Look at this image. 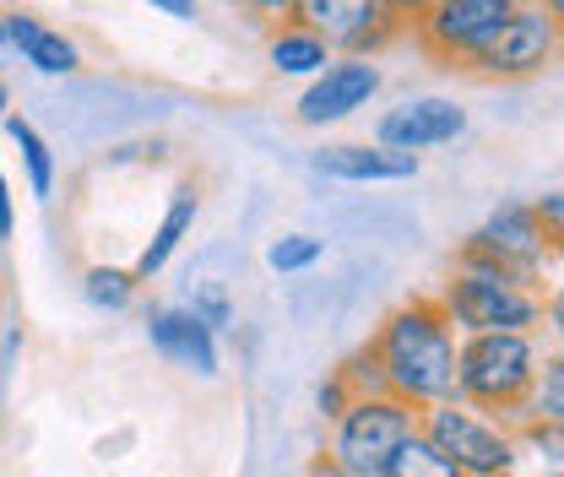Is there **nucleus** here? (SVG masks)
<instances>
[{"label":"nucleus","instance_id":"1","mask_svg":"<svg viewBox=\"0 0 564 477\" xmlns=\"http://www.w3.org/2000/svg\"><path fill=\"white\" fill-rule=\"evenodd\" d=\"M456 326L440 310L434 293H413L402 299L380 326H375V358L386 375V391L408 408H440L456 402Z\"/></svg>","mask_w":564,"mask_h":477},{"label":"nucleus","instance_id":"2","mask_svg":"<svg viewBox=\"0 0 564 477\" xmlns=\"http://www.w3.org/2000/svg\"><path fill=\"white\" fill-rule=\"evenodd\" d=\"M538 364H543L538 332H473L456 342V402L516 429L527 423Z\"/></svg>","mask_w":564,"mask_h":477},{"label":"nucleus","instance_id":"3","mask_svg":"<svg viewBox=\"0 0 564 477\" xmlns=\"http://www.w3.org/2000/svg\"><path fill=\"white\" fill-rule=\"evenodd\" d=\"M419 434L429 445H440V456H451V467L462 477H516V467H521L516 429L489 418V412L467 408V402L423 408Z\"/></svg>","mask_w":564,"mask_h":477},{"label":"nucleus","instance_id":"4","mask_svg":"<svg viewBox=\"0 0 564 477\" xmlns=\"http://www.w3.org/2000/svg\"><path fill=\"white\" fill-rule=\"evenodd\" d=\"M434 299L451 315L456 337H473V332H538L543 315H549L543 288H527V282H510V277L456 272V267L440 282Z\"/></svg>","mask_w":564,"mask_h":477},{"label":"nucleus","instance_id":"5","mask_svg":"<svg viewBox=\"0 0 564 477\" xmlns=\"http://www.w3.org/2000/svg\"><path fill=\"white\" fill-rule=\"evenodd\" d=\"M564 22L560 6H510V17L494 28V39L462 66V76L478 82H532L560 66Z\"/></svg>","mask_w":564,"mask_h":477},{"label":"nucleus","instance_id":"6","mask_svg":"<svg viewBox=\"0 0 564 477\" xmlns=\"http://www.w3.org/2000/svg\"><path fill=\"white\" fill-rule=\"evenodd\" d=\"M419 434V408L397 402V397H352L343 418L332 423V456L352 477H380V467Z\"/></svg>","mask_w":564,"mask_h":477},{"label":"nucleus","instance_id":"7","mask_svg":"<svg viewBox=\"0 0 564 477\" xmlns=\"http://www.w3.org/2000/svg\"><path fill=\"white\" fill-rule=\"evenodd\" d=\"M505 17H510V0H434L419 22H408V39L419 44L423 61L462 71L494 39Z\"/></svg>","mask_w":564,"mask_h":477},{"label":"nucleus","instance_id":"8","mask_svg":"<svg viewBox=\"0 0 564 477\" xmlns=\"http://www.w3.org/2000/svg\"><path fill=\"white\" fill-rule=\"evenodd\" d=\"M467 245H473L478 256H489L494 267H505L516 282H527V288H543V272H549L554 256H560V239L532 217L527 202L494 206L489 217L467 234Z\"/></svg>","mask_w":564,"mask_h":477},{"label":"nucleus","instance_id":"9","mask_svg":"<svg viewBox=\"0 0 564 477\" xmlns=\"http://www.w3.org/2000/svg\"><path fill=\"white\" fill-rule=\"evenodd\" d=\"M293 17L315 28L332 44V55H352V61H380L391 44L408 39V28L380 0H299Z\"/></svg>","mask_w":564,"mask_h":477},{"label":"nucleus","instance_id":"10","mask_svg":"<svg viewBox=\"0 0 564 477\" xmlns=\"http://www.w3.org/2000/svg\"><path fill=\"white\" fill-rule=\"evenodd\" d=\"M386 87V71L380 61H352V55H337L321 76H310L293 98V120L304 131H326V126H343L358 109H369Z\"/></svg>","mask_w":564,"mask_h":477},{"label":"nucleus","instance_id":"11","mask_svg":"<svg viewBox=\"0 0 564 477\" xmlns=\"http://www.w3.org/2000/svg\"><path fill=\"white\" fill-rule=\"evenodd\" d=\"M462 137H467V109L440 93L402 98V104L380 109V120H375V147H391V152H434Z\"/></svg>","mask_w":564,"mask_h":477},{"label":"nucleus","instance_id":"12","mask_svg":"<svg viewBox=\"0 0 564 477\" xmlns=\"http://www.w3.org/2000/svg\"><path fill=\"white\" fill-rule=\"evenodd\" d=\"M147 342L163 364L196 375V380H217L223 353H217V332L191 310V304H152L147 310Z\"/></svg>","mask_w":564,"mask_h":477},{"label":"nucleus","instance_id":"13","mask_svg":"<svg viewBox=\"0 0 564 477\" xmlns=\"http://www.w3.org/2000/svg\"><path fill=\"white\" fill-rule=\"evenodd\" d=\"M310 169L337 185H408V180H419L423 163L419 152H391L375 141H337V147L310 152Z\"/></svg>","mask_w":564,"mask_h":477},{"label":"nucleus","instance_id":"14","mask_svg":"<svg viewBox=\"0 0 564 477\" xmlns=\"http://www.w3.org/2000/svg\"><path fill=\"white\" fill-rule=\"evenodd\" d=\"M332 61H337V55H332V44H326L315 28H304L299 17L267 22V66H272V76L310 82V76H321Z\"/></svg>","mask_w":564,"mask_h":477},{"label":"nucleus","instance_id":"15","mask_svg":"<svg viewBox=\"0 0 564 477\" xmlns=\"http://www.w3.org/2000/svg\"><path fill=\"white\" fill-rule=\"evenodd\" d=\"M196 217H202V191H196V185H180V191L169 196V206H163V217H158L152 239L141 245V256H137V267H131V272H137L141 282H152V277L180 256V245L196 234Z\"/></svg>","mask_w":564,"mask_h":477},{"label":"nucleus","instance_id":"16","mask_svg":"<svg viewBox=\"0 0 564 477\" xmlns=\"http://www.w3.org/2000/svg\"><path fill=\"white\" fill-rule=\"evenodd\" d=\"M0 126H6L11 147L22 152V174H28V191H33V202H55L61 163H55V147L44 141V131H39L33 120H22V115H6Z\"/></svg>","mask_w":564,"mask_h":477},{"label":"nucleus","instance_id":"17","mask_svg":"<svg viewBox=\"0 0 564 477\" xmlns=\"http://www.w3.org/2000/svg\"><path fill=\"white\" fill-rule=\"evenodd\" d=\"M82 299L98 310V315H126V310H137L141 299V277L131 267H109V261H93L87 272H82Z\"/></svg>","mask_w":564,"mask_h":477},{"label":"nucleus","instance_id":"18","mask_svg":"<svg viewBox=\"0 0 564 477\" xmlns=\"http://www.w3.org/2000/svg\"><path fill=\"white\" fill-rule=\"evenodd\" d=\"M22 61L39 71V76H76L82 71V50H76V39L70 33H61V28H39L33 33V44L22 50Z\"/></svg>","mask_w":564,"mask_h":477},{"label":"nucleus","instance_id":"19","mask_svg":"<svg viewBox=\"0 0 564 477\" xmlns=\"http://www.w3.org/2000/svg\"><path fill=\"white\" fill-rule=\"evenodd\" d=\"M380 477H462V473L451 467V456H440V445H429L423 434H413V440L380 467Z\"/></svg>","mask_w":564,"mask_h":477},{"label":"nucleus","instance_id":"20","mask_svg":"<svg viewBox=\"0 0 564 477\" xmlns=\"http://www.w3.org/2000/svg\"><path fill=\"white\" fill-rule=\"evenodd\" d=\"M321 261H326V239H315V234H278L267 245V267L282 277H299L310 267H321Z\"/></svg>","mask_w":564,"mask_h":477},{"label":"nucleus","instance_id":"21","mask_svg":"<svg viewBox=\"0 0 564 477\" xmlns=\"http://www.w3.org/2000/svg\"><path fill=\"white\" fill-rule=\"evenodd\" d=\"M527 418H538V423H564V358L560 353H549V358L538 364V386H532Z\"/></svg>","mask_w":564,"mask_h":477},{"label":"nucleus","instance_id":"22","mask_svg":"<svg viewBox=\"0 0 564 477\" xmlns=\"http://www.w3.org/2000/svg\"><path fill=\"white\" fill-rule=\"evenodd\" d=\"M337 369H343V380H348L352 397H391V391H386V375H380V358H375V347H369V342H364V347H352Z\"/></svg>","mask_w":564,"mask_h":477},{"label":"nucleus","instance_id":"23","mask_svg":"<svg viewBox=\"0 0 564 477\" xmlns=\"http://www.w3.org/2000/svg\"><path fill=\"white\" fill-rule=\"evenodd\" d=\"M191 310H196V315L207 321L212 332H228V326H234V304H228V293H223L217 282H202V288H196Z\"/></svg>","mask_w":564,"mask_h":477},{"label":"nucleus","instance_id":"24","mask_svg":"<svg viewBox=\"0 0 564 477\" xmlns=\"http://www.w3.org/2000/svg\"><path fill=\"white\" fill-rule=\"evenodd\" d=\"M348 402H352L348 380H343V369H332V375H326V386H321V397H315V408H321V418H326V423H337Z\"/></svg>","mask_w":564,"mask_h":477},{"label":"nucleus","instance_id":"25","mask_svg":"<svg viewBox=\"0 0 564 477\" xmlns=\"http://www.w3.org/2000/svg\"><path fill=\"white\" fill-rule=\"evenodd\" d=\"M0 22H6V50H17V55H22V50L33 44V33L44 28V22H39L33 11H6Z\"/></svg>","mask_w":564,"mask_h":477},{"label":"nucleus","instance_id":"26","mask_svg":"<svg viewBox=\"0 0 564 477\" xmlns=\"http://www.w3.org/2000/svg\"><path fill=\"white\" fill-rule=\"evenodd\" d=\"M532 217H538V223H543V228L560 239V234H564V191H560V185H554V191H543V196L532 202Z\"/></svg>","mask_w":564,"mask_h":477},{"label":"nucleus","instance_id":"27","mask_svg":"<svg viewBox=\"0 0 564 477\" xmlns=\"http://www.w3.org/2000/svg\"><path fill=\"white\" fill-rule=\"evenodd\" d=\"M293 6L299 0H239V11H250L256 22H282V17H293Z\"/></svg>","mask_w":564,"mask_h":477},{"label":"nucleus","instance_id":"28","mask_svg":"<svg viewBox=\"0 0 564 477\" xmlns=\"http://www.w3.org/2000/svg\"><path fill=\"white\" fill-rule=\"evenodd\" d=\"M11 234H17V196H11V180L0 169V239H11Z\"/></svg>","mask_w":564,"mask_h":477},{"label":"nucleus","instance_id":"29","mask_svg":"<svg viewBox=\"0 0 564 477\" xmlns=\"http://www.w3.org/2000/svg\"><path fill=\"white\" fill-rule=\"evenodd\" d=\"M380 6H386V11H391V17H397V22L408 28V22H419V17L429 11V6H434V0H380Z\"/></svg>","mask_w":564,"mask_h":477},{"label":"nucleus","instance_id":"30","mask_svg":"<svg viewBox=\"0 0 564 477\" xmlns=\"http://www.w3.org/2000/svg\"><path fill=\"white\" fill-rule=\"evenodd\" d=\"M304 477H352V473L337 462V456H332V451H321V456L310 462V473H304Z\"/></svg>","mask_w":564,"mask_h":477},{"label":"nucleus","instance_id":"31","mask_svg":"<svg viewBox=\"0 0 564 477\" xmlns=\"http://www.w3.org/2000/svg\"><path fill=\"white\" fill-rule=\"evenodd\" d=\"M152 11H163V17H174V22H191L196 17V0H147Z\"/></svg>","mask_w":564,"mask_h":477},{"label":"nucleus","instance_id":"32","mask_svg":"<svg viewBox=\"0 0 564 477\" xmlns=\"http://www.w3.org/2000/svg\"><path fill=\"white\" fill-rule=\"evenodd\" d=\"M11 115V87H6V76H0V120Z\"/></svg>","mask_w":564,"mask_h":477},{"label":"nucleus","instance_id":"33","mask_svg":"<svg viewBox=\"0 0 564 477\" xmlns=\"http://www.w3.org/2000/svg\"><path fill=\"white\" fill-rule=\"evenodd\" d=\"M510 6H560V0H510Z\"/></svg>","mask_w":564,"mask_h":477},{"label":"nucleus","instance_id":"34","mask_svg":"<svg viewBox=\"0 0 564 477\" xmlns=\"http://www.w3.org/2000/svg\"><path fill=\"white\" fill-rule=\"evenodd\" d=\"M0 50H6V22H0Z\"/></svg>","mask_w":564,"mask_h":477},{"label":"nucleus","instance_id":"35","mask_svg":"<svg viewBox=\"0 0 564 477\" xmlns=\"http://www.w3.org/2000/svg\"><path fill=\"white\" fill-rule=\"evenodd\" d=\"M549 477H560V473H549Z\"/></svg>","mask_w":564,"mask_h":477},{"label":"nucleus","instance_id":"36","mask_svg":"<svg viewBox=\"0 0 564 477\" xmlns=\"http://www.w3.org/2000/svg\"><path fill=\"white\" fill-rule=\"evenodd\" d=\"M234 6H239V0H234Z\"/></svg>","mask_w":564,"mask_h":477}]
</instances>
